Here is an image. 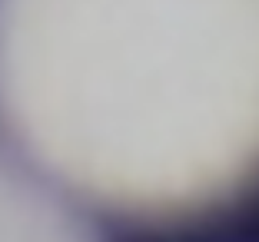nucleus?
Segmentation results:
<instances>
[{
	"label": "nucleus",
	"mask_w": 259,
	"mask_h": 242,
	"mask_svg": "<svg viewBox=\"0 0 259 242\" xmlns=\"http://www.w3.org/2000/svg\"><path fill=\"white\" fill-rule=\"evenodd\" d=\"M0 126L116 219L229 209L259 189V0H0Z\"/></svg>",
	"instance_id": "nucleus-1"
}]
</instances>
